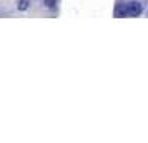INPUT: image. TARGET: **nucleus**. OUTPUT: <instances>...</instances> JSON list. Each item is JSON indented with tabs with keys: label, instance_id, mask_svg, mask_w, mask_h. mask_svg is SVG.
Returning a JSON list of instances; mask_svg holds the SVG:
<instances>
[{
	"label": "nucleus",
	"instance_id": "1",
	"mask_svg": "<svg viewBox=\"0 0 148 143\" xmlns=\"http://www.w3.org/2000/svg\"><path fill=\"white\" fill-rule=\"evenodd\" d=\"M125 12H127L128 17H140L141 12H143V3L140 0H130L125 5Z\"/></svg>",
	"mask_w": 148,
	"mask_h": 143
},
{
	"label": "nucleus",
	"instance_id": "2",
	"mask_svg": "<svg viewBox=\"0 0 148 143\" xmlns=\"http://www.w3.org/2000/svg\"><path fill=\"white\" fill-rule=\"evenodd\" d=\"M15 7H17L18 12H27L28 8H30V0H17Z\"/></svg>",
	"mask_w": 148,
	"mask_h": 143
},
{
	"label": "nucleus",
	"instance_id": "3",
	"mask_svg": "<svg viewBox=\"0 0 148 143\" xmlns=\"http://www.w3.org/2000/svg\"><path fill=\"white\" fill-rule=\"evenodd\" d=\"M43 7L48 10H53L57 7V0H43Z\"/></svg>",
	"mask_w": 148,
	"mask_h": 143
}]
</instances>
